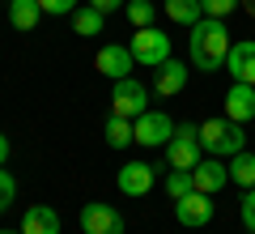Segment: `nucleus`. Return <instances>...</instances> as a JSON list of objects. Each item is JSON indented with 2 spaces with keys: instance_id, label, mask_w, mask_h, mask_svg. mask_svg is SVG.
<instances>
[{
  "instance_id": "nucleus-1",
  "label": "nucleus",
  "mask_w": 255,
  "mask_h": 234,
  "mask_svg": "<svg viewBox=\"0 0 255 234\" xmlns=\"http://www.w3.org/2000/svg\"><path fill=\"white\" fill-rule=\"evenodd\" d=\"M230 30L221 17H200L191 26V64L200 72H217L226 68V55H230Z\"/></svg>"
},
{
  "instance_id": "nucleus-2",
  "label": "nucleus",
  "mask_w": 255,
  "mask_h": 234,
  "mask_svg": "<svg viewBox=\"0 0 255 234\" xmlns=\"http://www.w3.org/2000/svg\"><path fill=\"white\" fill-rule=\"evenodd\" d=\"M200 145L213 153V158H234V153L247 149V124H234L230 115L204 119L200 124Z\"/></svg>"
},
{
  "instance_id": "nucleus-3",
  "label": "nucleus",
  "mask_w": 255,
  "mask_h": 234,
  "mask_svg": "<svg viewBox=\"0 0 255 234\" xmlns=\"http://www.w3.org/2000/svg\"><path fill=\"white\" fill-rule=\"evenodd\" d=\"M204 158V145H200V124H179L174 136L166 141V162L174 171H191V166Z\"/></svg>"
},
{
  "instance_id": "nucleus-4",
  "label": "nucleus",
  "mask_w": 255,
  "mask_h": 234,
  "mask_svg": "<svg viewBox=\"0 0 255 234\" xmlns=\"http://www.w3.org/2000/svg\"><path fill=\"white\" fill-rule=\"evenodd\" d=\"M128 47H132L136 64H145V68H157V64L170 60V34H162L157 26H140L136 34L128 38Z\"/></svg>"
},
{
  "instance_id": "nucleus-5",
  "label": "nucleus",
  "mask_w": 255,
  "mask_h": 234,
  "mask_svg": "<svg viewBox=\"0 0 255 234\" xmlns=\"http://www.w3.org/2000/svg\"><path fill=\"white\" fill-rule=\"evenodd\" d=\"M145 111H149V90H145V81H136V77L115 81V90H111V115L140 119Z\"/></svg>"
},
{
  "instance_id": "nucleus-6",
  "label": "nucleus",
  "mask_w": 255,
  "mask_h": 234,
  "mask_svg": "<svg viewBox=\"0 0 255 234\" xmlns=\"http://www.w3.org/2000/svg\"><path fill=\"white\" fill-rule=\"evenodd\" d=\"M94 68L102 72V77H111V81H124V77H132V68H136V55H132V47H102L98 55H94Z\"/></svg>"
},
{
  "instance_id": "nucleus-7",
  "label": "nucleus",
  "mask_w": 255,
  "mask_h": 234,
  "mask_svg": "<svg viewBox=\"0 0 255 234\" xmlns=\"http://www.w3.org/2000/svg\"><path fill=\"white\" fill-rule=\"evenodd\" d=\"M191 183H196V192H204V196H217L230 183V166L209 153V158H200V162L191 166Z\"/></svg>"
},
{
  "instance_id": "nucleus-8",
  "label": "nucleus",
  "mask_w": 255,
  "mask_h": 234,
  "mask_svg": "<svg viewBox=\"0 0 255 234\" xmlns=\"http://www.w3.org/2000/svg\"><path fill=\"white\" fill-rule=\"evenodd\" d=\"M174 217H179V226H187V230L209 226L213 222V196H204V192H187L183 200H174Z\"/></svg>"
},
{
  "instance_id": "nucleus-9",
  "label": "nucleus",
  "mask_w": 255,
  "mask_h": 234,
  "mask_svg": "<svg viewBox=\"0 0 255 234\" xmlns=\"http://www.w3.org/2000/svg\"><path fill=\"white\" fill-rule=\"evenodd\" d=\"M136 128V145H166L174 136V119L166 111H145L140 119H132Z\"/></svg>"
},
{
  "instance_id": "nucleus-10",
  "label": "nucleus",
  "mask_w": 255,
  "mask_h": 234,
  "mask_svg": "<svg viewBox=\"0 0 255 234\" xmlns=\"http://www.w3.org/2000/svg\"><path fill=\"white\" fill-rule=\"evenodd\" d=\"M81 230L85 234H124V217H119V209L94 200V205L81 209Z\"/></svg>"
},
{
  "instance_id": "nucleus-11",
  "label": "nucleus",
  "mask_w": 255,
  "mask_h": 234,
  "mask_svg": "<svg viewBox=\"0 0 255 234\" xmlns=\"http://www.w3.org/2000/svg\"><path fill=\"white\" fill-rule=\"evenodd\" d=\"M153 166L149 162H124L119 166V192L124 196H149L153 192Z\"/></svg>"
},
{
  "instance_id": "nucleus-12",
  "label": "nucleus",
  "mask_w": 255,
  "mask_h": 234,
  "mask_svg": "<svg viewBox=\"0 0 255 234\" xmlns=\"http://www.w3.org/2000/svg\"><path fill=\"white\" fill-rule=\"evenodd\" d=\"M226 72L234 77V81L255 85V38H243V43L230 47V55H226Z\"/></svg>"
},
{
  "instance_id": "nucleus-13",
  "label": "nucleus",
  "mask_w": 255,
  "mask_h": 234,
  "mask_svg": "<svg viewBox=\"0 0 255 234\" xmlns=\"http://www.w3.org/2000/svg\"><path fill=\"white\" fill-rule=\"evenodd\" d=\"M226 115L234 119V124H251L255 119V85L247 81H234L226 90Z\"/></svg>"
},
{
  "instance_id": "nucleus-14",
  "label": "nucleus",
  "mask_w": 255,
  "mask_h": 234,
  "mask_svg": "<svg viewBox=\"0 0 255 234\" xmlns=\"http://www.w3.org/2000/svg\"><path fill=\"white\" fill-rule=\"evenodd\" d=\"M21 234H60V213L51 205H30L21 213Z\"/></svg>"
},
{
  "instance_id": "nucleus-15",
  "label": "nucleus",
  "mask_w": 255,
  "mask_h": 234,
  "mask_svg": "<svg viewBox=\"0 0 255 234\" xmlns=\"http://www.w3.org/2000/svg\"><path fill=\"white\" fill-rule=\"evenodd\" d=\"M183 85H187V68H183L179 60H166V64H157L153 90L162 94V98H174V94H183Z\"/></svg>"
},
{
  "instance_id": "nucleus-16",
  "label": "nucleus",
  "mask_w": 255,
  "mask_h": 234,
  "mask_svg": "<svg viewBox=\"0 0 255 234\" xmlns=\"http://www.w3.org/2000/svg\"><path fill=\"white\" fill-rule=\"evenodd\" d=\"M38 17H43V4L38 0H9V21L17 30H34Z\"/></svg>"
},
{
  "instance_id": "nucleus-17",
  "label": "nucleus",
  "mask_w": 255,
  "mask_h": 234,
  "mask_svg": "<svg viewBox=\"0 0 255 234\" xmlns=\"http://www.w3.org/2000/svg\"><path fill=\"white\" fill-rule=\"evenodd\" d=\"M162 9H166V17H170V21H179V26H196V21L204 17L200 0H166Z\"/></svg>"
},
{
  "instance_id": "nucleus-18",
  "label": "nucleus",
  "mask_w": 255,
  "mask_h": 234,
  "mask_svg": "<svg viewBox=\"0 0 255 234\" xmlns=\"http://www.w3.org/2000/svg\"><path fill=\"white\" fill-rule=\"evenodd\" d=\"M230 183H238L243 192L255 188V153H234V162H230Z\"/></svg>"
},
{
  "instance_id": "nucleus-19",
  "label": "nucleus",
  "mask_w": 255,
  "mask_h": 234,
  "mask_svg": "<svg viewBox=\"0 0 255 234\" xmlns=\"http://www.w3.org/2000/svg\"><path fill=\"white\" fill-rule=\"evenodd\" d=\"M102 26H107V13L90 9V4L73 13V34H81V38H94V34H102Z\"/></svg>"
},
{
  "instance_id": "nucleus-20",
  "label": "nucleus",
  "mask_w": 255,
  "mask_h": 234,
  "mask_svg": "<svg viewBox=\"0 0 255 234\" xmlns=\"http://www.w3.org/2000/svg\"><path fill=\"white\" fill-rule=\"evenodd\" d=\"M132 141H136V128H132V119L111 115V119H107V145H111V149H128Z\"/></svg>"
},
{
  "instance_id": "nucleus-21",
  "label": "nucleus",
  "mask_w": 255,
  "mask_h": 234,
  "mask_svg": "<svg viewBox=\"0 0 255 234\" xmlns=\"http://www.w3.org/2000/svg\"><path fill=\"white\" fill-rule=\"evenodd\" d=\"M124 9H128V21H132V26H153V0H128V4H124Z\"/></svg>"
},
{
  "instance_id": "nucleus-22",
  "label": "nucleus",
  "mask_w": 255,
  "mask_h": 234,
  "mask_svg": "<svg viewBox=\"0 0 255 234\" xmlns=\"http://www.w3.org/2000/svg\"><path fill=\"white\" fill-rule=\"evenodd\" d=\"M166 192H170V200H183L187 192H196L191 171H170V175H166Z\"/></svg>"
},
{
  "instance_id": "nucleus-23",
  "label": "nucleus",
  "mask_w": 255,
  "mask_h": 234,
  "mask_svg": "<svg viewBox=\"0 0 255 234\" xmlns=\"http://www.w3.org/2000/svg\"><path fill=\"white\" fill-rule=\"evenodd\" d=\"M47 17H73L77 13V0H38Z\"/></svg>"
},
{
  "instance_id": "nucleus-24",
  "label": "nucleus",
  "mask_w": 255,
  "mask_h": 234,
  "mask_svg": "<svg viewBox=\"0 0 255 234\" xmlns=\"http://www.w3.org/2000/svg\"><path fill=\"white\" fill-rule=\"evenodd\" d=\"M243 0H200V9H204V17H226V13H234Z\"/></svg>"
},
{
  "instance_id": "nucleus-25",
  "label": "nucleus",
  "mask_w": 255,
  "mask_h": 234,
  "mask_svg": "<svg viewBox=\"0 0 255 234\" xmlns=\"http://www.w3.org/2000/svg\"><path fill=\"white\" fill-rule=\"evenodd\" d=\"M13 196H17V183H13V175L4 171V166H0V213H4V209L13 205Z\"/></svg>"
},
{
  "instance_id": "nucleus-26",
  "label": "nucleus",
  "mask_w": 255,
  "mask_h": 234,
  "mask_svg": "<svg viewBox=\"0 0 255 234\" xmlns=\"http://www.w3.org/2000/svg\"><path fill=\"white\" fill-rule=\"evenodd\" d=\"M243 226H247V230L255 234V188H251V192L243 196Z\"/></svg>"
},
{
  "instance_id": "nucleus-27",
  "label": "nucleus",
  "mask_w": 255,
  "mask_h": 234,
  "mask_svg": "<svg viewBox=\"0 0 255 234\" xmlns=\"http://www.w3.org/2000/svg\"><path fill=\"white\" fill-rule=\"evenodd\" d=\"M128 0H90V9H98V13H115V9H124Z\"/></svg>"
},
{
  "instance_id": "nucleus-28",
  "label": "nucleus",
  "mask_w": 255,
  "mask_h": 234,
  "mask_svg": "<svg viewBox=\"0 0 255 234\" xmlns=\"http://www.w3.org/2000/svg\"><path fill=\"white\" fill-rule=\"evenodd\" d=\"M4 162H9V136L0 132V166H4Z\"/></svg>"
},
{
  "instance_id": "nucleus-29",
  "label": "nucleus",
  "mask_w": 255,
  "mask_h": 234,
  "mask_svg": "<svg viewBox=\"0 0 255 234\" xmlns=\"http://www.w3.org/2000/svg\"><path fill=\"white\" fill-rule=\"evenodd\" d=\"M243 9H247V13H251V17H255V0H243Z\"/></svg>"
},
{
  "instance_id": "nucleus-30",
  "label": "nucleus",
  "mask_w": 255,
  "mask_h": 234,
  "mask_svg": "<svg viewBox=\"0 0 255 234\" xmlns=\"http://www.w3.org/2000/svg\"><path fill=\"white\" fill-rule=\"evenodd\" d=\"M0 234H21V230H0Z\"/></svg>"
}]
</instances>
